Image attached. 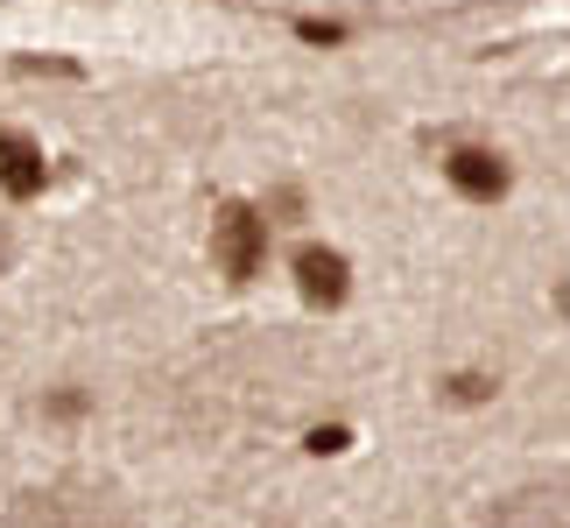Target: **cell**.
<instances>
[{"instance_id":"obj_1","label":"cell","mask_w":570,"mask_h":528,"mask_svg":"<svg viewBox=\"0 0 570 528\" xmlns=\"http://www.w3.org/2000/svg\"><path fill=\"white\" fill-rule=\"evenodd\" d=\"M212 261L233 282L261 275V261H268V212H254V205H226V212H218L212 218Z\"/></svg>"},{"instance_id":"obj_2","label":"cell","mask_w":570,"mask_h":528,"mask_svg":"<svg viewBox=\"0 0 570 528\" xmlns=\"http://www.w3.org/2000/svg\"><path fill=\"white\" fill-rule=\"evenodd\" d=\"M296 290H303V303L332 311V303H345V290H353V268H345L338 247H303L296 254Z\"/></svg>"},{"instance_id":"obj_3","label":"cell","mask_w":570,"mask_h":528,"mask_svg":"<svg viewBox=\"0 0 570 528\" xmlns=\"http://www.w3.org/2000/svg\"><path fill=\"white\" fill-rule=\"evenodd\" d=\"M444 176H451V184L472 197V205H493V197L508 190V163H500L493 148H451Z\"/></svg>"},{"instance_id":"obj_4","label":"cell","mask_w":570,"mask_h":528,"mask_svg":"<svg viewBox=\"0 0 570 528\" xmlns=\"http://www.w3.org/2000/svg\"><path fill=\"white\" fill-rule=\"evenodd\" d=\"M50 184V163H42V148L29 135H0V190L8 197H36Z\"/></svg>"},{"instance_id":"obj_5","label":"cell","mask_w":570,"mask_h":528,"mask_svg":"<svg viewBox=\"0 0 570 528\" xmlns=\"http://www.w3.org/2000/svg\"><path fill=\"white\" fill-rule=\"evenodd\" d=\"M451 394H458V402H487V394H493V381H487V373H458V381H451Z\"/></svg>"},{"instance_id":"obj_6","label":"cell","mask_w":570,"mask_h":528,"mask_svg":"<svg viewBox=\"0 0 570 528\" xmlns=\"http://www.w3.org/2000/svg\"><path fill=\"white\" fill-rule=\"evenodd\" d=\"M296 36H303V42H338L345 29H338V21H296Z\"/></svg>"},{"instance_id":"obj_7","label":"cell","mask_w":570,"mask_h":528,"mask_svg":"<svg viewBox=\"0 0 570 528\" xmlns=\"http://www.w3.org/2000/svg\"><path fill=\"white\" fill-rule=\"evenodd\" d=\"M311 451H345V430L332 423V430H311Z\"/></svg>"}]
</instances>
